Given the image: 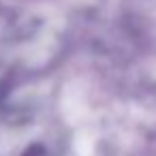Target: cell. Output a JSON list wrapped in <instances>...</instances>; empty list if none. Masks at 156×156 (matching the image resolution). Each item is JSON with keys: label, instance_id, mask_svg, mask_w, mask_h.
I'll return each instance as SVG.
<instances>
[{"label": "cell", "instance_id": "obj_1", "mask_svg": "<svg viewBox=\"0 0 156 156\" xmlns=\"http://www.w3.org/2000/svg\"><path fill=\"white\" fill-rule=\"evenodd\" d=\"M24 156H43V150H41L39 145H34V147H30V150H28Z\"/></svg>", "mask_w": 156, "mask_h": 156}]
</instances>
